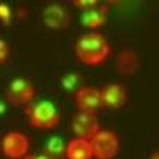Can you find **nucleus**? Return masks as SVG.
I'll return each mask as SVG.
<instances>
[{
    "label": "nucleus",
    "instance_id": "1",
    "mask_svg": "<svg viewBox=\"0 0 159 159\" xmlns=\"http://www.w3.org/2000/svg\"><path fill=\"white\" fill-rule=\"evenodd\" d=\"M75 56L84 65H99L108 57L111 46L108 40L100 34H84L75 42Z\"/></svg>",
    "mask_w": 159,
    "mask_h": 159
},
{
    "label": "nucleus",
    "instance_id": "2",
    "mask_svg": "<svg viewBox=\"0 0 159 159\" xmlns=\"http://www.w3.org/2000/svg\"><path fill=\"white\" fill-rule=\"evenodd\" d=\"M27 116H29L30 126L35 129H52L61 121L56 105L49 100H40L35 103H29Z\"/></svg>",
    "mask_w": 159,
    "mask_h": 159
},
{
    "label": "nucleus",
    "instance_id": "3",
    "mask_svg": "<svg viewBox=\"0 0 159 159\" xmlns=\"http://www.w3.org/2000/svg\"><path fill=\"white\" fill-rule=\"evenodd\" d=\"M92 157L96 159H113L119 153V139L113 130H97L89 139Z\"/></svg>",
    "mask_w": 159,
    "mask_h": 159
},
{
    "label": "nucleus",
    "instance_id": "4",
    "mask_svg": "<svg viewBox=\"0 0 159 159\" xmlns=\"http://www.w3.org/2000/svg\"><path fill=\"white\" fill-rule=\"evenodd\" d=\"M30 148L29 137L18 130H10L0 140V150L7 159H22Z\"/></svg>",
    "mask_w": 159,
    "mask_h": 159
},
{
    "label": "nucleus",
    "instance_id": "5",
    "mask_svg": "<svg viewBox=\"0 0 159 159\" xmlns=\"http://www.w3.org/2000/svg\"><path fill=\"white\" fill-rule=\"evenodd\" d=\"M35 96V88L27 78H15L7 89V99L11 105H29Z\"/></svg>",
    "mask_w": 159,
    "mask_h": 159
},
{
    "label": "nucleus",
    "instance_id": "6",
    "mask_svg": "<svg viewBox=\"0 0 159 159\" xmlns=\"http://www.w3.org/2000/svg\"><path fill=\"white\" fill-rule=\"evenodd\" d=\"M126 100H127V92L121 83H110L100 89V102L102 108L105 110L116 111L124 107Z\"/></svg>",
    "mask_w": 159,
    "mask_h": 159
},
{
    "label": "nucleus",
    "instance_id": "7",
    "mask_svg": "<svg viewBox=\"0 0 159 159\" xmlns=\"http://www.w3.org/2000/svg\"><path fill=\"white\" fill-rule=\"evenodd\" d=\"M72 129L76 134V137L89 140L100 129L99 127V119H97L96 113L78 111L72 118Z\"/></svg>",
    "mask_w": 159,
    "mask_h": 159
},
{
    "label": "nucleus",
    "instance_id": "8",
    "mask_svg": "<svg viewBox=\"0 0 159 159\" xmlns=\"http://www.w3.org/2000/svg\"><path fill=\"white\" fill-rule=\"evenodd\" d=\"M43 22L48 29L52 30H65L70 27V15L62 5L51 3L43 11Z\"/></svg>",
    "mask_w": 159,
    "mask_h": 159
},
{
    "label": "nucleus",
    "instance_id": "9",
    "mask_svg": "<svg viewBox=\"0 0 159 159\" xmlns=\"http://www.w3.org/2000/svg\"><path fill=\"white\" fill-rule=\"evenodd\" d=\"M75 100L80 111L86 113H96L97 110L102 108L100 102V89L94 86H83L80 88V91L75 94Z\"/></svg>",
    "mask_w": 159,
    "mask_h": 159
},
{
    "label": "nucleus",
    "instance_id": "10",
    "mask_svg": "<svg viewBox=\"0 0 159 159\" xmlns=\"http://www.w3.org/2000/svg\"><path fill=\"white\" fill-rule=\"evenodd\" d=\"M116 72L123 76H130L139 70L140 65V56L139 52L134 49H123L121 52H118L116 56Z\"/></svg>",
    "mask_w": 159,
    "mask_h": 159
},
{
    "label": "nucleus",
    "instance_id": "11",
    "mask_svg": "<svg viewBox=\"0 0 159 159\" xmlns=\"http://www.w3.org/2000/svg\"><path fill=\"white\" fill-rule=\"evenodd\" d=\"M67 159H92V151L89 140L86 139H73L67 143Z\"/></svg>",
    "mask_w": 159,
    "mask_h": 159
},
{
    "label": "nucleus",
    "instance_id": "12",
    "mask_svg": "<svg viewBox=\"0 0 159 159\" xmlns=\"http://www.w3.org/2000/svg\"><path fill=\"white\" fill-rule=\"evenodd\" d=\"M107 13H108V8L105 5H102V7H97L94 10L84 11L81 16V21L88 29H96V27H100L102 24H105V21H107Z\"/></svg>",
    "mask_w": 159,
    "mask_h": 159
},
{
    "label": "nucleus",
    "instance_id": "13",
    "mask_svg": "<svg viewBox=\"0 0 159 159\" xmlns=\"http://www.w3.org/2000/svg\"><path fill=\"white\" fill-rule=\"evenodd\" d=\"M43 154H46L49 159H67V143L61 137H51L45 145Z\"/></svg>",
    "mask_w": 159,
    "mask_h": 159
},
{
    "label": "nucleus",
    "instance_id": "14",
    "mask_svg": "<svg viewBox=\"0 0 159 159\" xmlns=\"http://www.w3.org/2000/svg\"><path fill=\"white\" fill-rule=\"evenodd\" d=\"M83 75L80 72H67L64 73L61 78V88L67 92V94H76L80 88H83L84 84Z\"/></svg>",
    "mask_w": 159,
    "mask_h": 159
},
{
    "label": "nucleus",
    "instance_id": "15",
    "mask_svg": "<svg viewBox=\"0 0 159 159\" xmlns=\"http://www.w3.org/2000/svg\"><path fill=\"white\" fill-rule=\"evenodd\" d=\"M0 24L7 25V27L11 24V8L3 2H0Z\"/></svg>",
    "mask_w": 159,
    "mask_h": 159
},
{
    "label": "nucleus",
    "instance_id": "16",
    "mask_svg": "<svg viewBox=\"0 0 159 159\" xmlns=\"http://www.w3.org/2000/svg\"><path fill=\"white\" fill-rule=\"evenodd\" d=\"M73 5L80 10H83V11H89V10H94L99 7V2L97 0H75Z\"/></svg>",
    "mask_w": 159,
    "mask_h": 159
},
{
    "label": "nucleus",
    "instance_id": "17",
    "mask_svg": "<svg viewBox=\"0 0 159 159\" xmlns=\"http://www.w3.org/2000/svg\"><path fill=\"white\" fill-rule=\"evenodd\" d=\"M8 57H10V46L5 40L0 38V65L7 64Z\"/></svg>",
    "mask_w": 159,
    "mask_h": 159
},
{
    "label": "nucleus",
    "instance_id": "18",
    "mask_svg": "<svg viewBox=\"0 0 159 159\" xmlns=\"http://www.w3.org/2000/svg\"><path fill=\"white\" fill-rule=\"evenodd\" d=\"M24 159H49V157H48L46 154L42 153V154H27Z\"/></svg>",
    "mask_w": 159,
    "mask_h": 159
},
{
    "label": "nucleus",
    "instance_id": "19",
    "mask_svg": "<svg viewBox=\"0 0 159 159\" xmlns=\"http://www.w3.org/2000/svg\"><path fill=\"white\" fill-rule=\"evenodd\" d=\"M5 113V103L2 102V100H0V116H2Z\"/></svg>",
    "mask_w": 159,
    "mask_h": 159
},
{
    "label": "nucleus",
    "instance_id": "20",
    "mask_svg": "<svg viewBox=\"0 0 159 159\" xmlns=\"http://www.w3.org/2000/svg\"><path fill=\"white\" fill-rule=\"evenodd\" d=\"M150 159H159V151H154V153L150 156Z\"/></svg>",
    "mask_w": 159,
    "mask_h": 159
}]
</instances>
